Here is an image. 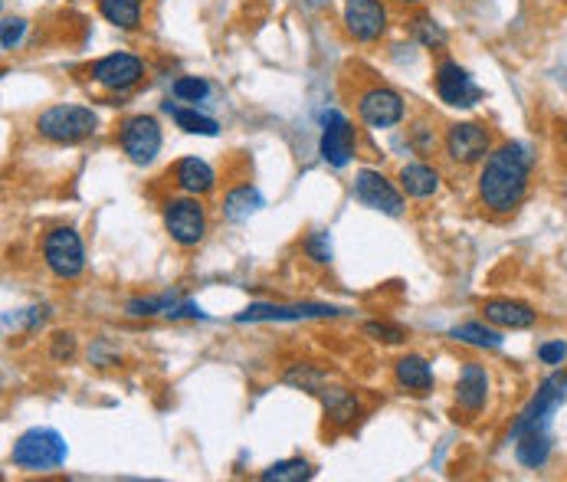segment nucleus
I'll return each instance as SVG.
<instances>
[{"mask_svg":"<svg viewBox=\"0 0 567 482\" xmlns=\"http://www.w3.org/2000/svg\"><path fill=\"white\" fill-rule=\"evenodd\" d=\"M358 115H361L364 125H371V128L381 132V128H394V125L404 122L407 105L394 89L371 86V89H364L358 96Z\"/></svg>","mask_w":567,"mask_h":482,"instance_id":"obj_10","label":"nucleus"},{"mask_svg":"<svg viewBox=\"0 0 567 482\" xmlns=\"http://www.w3.org/2000/svg\"><path fill=\"white\" fill-rule=\"evenodd\" d=\"M174 305L177 302L168 299V296H161V299H132L125 305V312L135 315V319H151V315H168Z\"/></svg>","mask_w":567,"mask_h":482,"instance_id":"obj_30","label":"nucleus"},{"mask_svg":"<svg viewBox=\"0 0 567 482\" xmlns=\"http://www.w3.org/2000/svg\"><path fill=\"white\" fill-rule=\"evenodd\" d=\"M99 14L118 30L141 27V4L138 0H99Z\"/></svg>","mask_w":567,"mask_h":482,"instance_id":"obj_25","label":"nucleus"},{"mask_svg":"<svg viewBox=\"0 0 567 482\" xmlns=\"http://www.w3.org/2000/svg\"><path fill=\"white\" fill-rule=\"evenodd\" d=\"M164 230H168V237L177 246L191 250V246H197L200 240L207 237V210H204V204H200L194 194L174 197V201L164 204Z\"/></svg>","mask_w":567,"mask_h":482,"instance_id":"obj_6","label":"nucleus"},{"mask_svg":"<svg viewBox=\"0 0 567 482\" xmlns=\"http://www.w3.org/2000/svg\"><path fill=\"white\" fill-rule=\"evenodd\" d=\"M23 33H27V20L20 17H7L4 20V33H0V43H4V50H17Z\"/></svg>","mask_w":567,"mask_h":482,"instance_id":"obj_34","label":"nucleus"},{"mask_svg":"<svg viewBox=\"0 0 567 482\" xmlns=\"http://www.w3.org/2000/svg\"><path fill=\"white\" fill-rule=\"evenodd\" d=\"M446 155L456 164H479L492 151V132L482 122H456L446 132Z\"/></svg>","mask_w":567,"mask_h":482,"instance_id":"obj_9","label":"nucleus"},{"mask_svg":"<svg viewBox=\"0 0 567 482\" xmlns=\"http://www.w3.org/2000/svg\"><path fill=\"white\" fill-rule=\"evenodd\" d=\"M486 401H489V371L479 361H466L456 381V404L459 410L476 417L486 407Z\"/></svg>","mask_w":567,"mask_h":482,"instance_id":"obj_16","label":"nucleus"},{"mask_svg":"<svg viewBox=\"0 0 567 482\" xmlns=\"http://www.w3.org/2000/svg\"><path fill=\"white\" fill-rule=\"evenodd\" d=\"M174 99H181V102H200V99H207V79H200V76H181V79H174Z\"/></svg>","mask_w":567,"mask_h":482,"instance_id":"obj_32","label":"nucleus"},{"mask_svg":"<svg viewBox=\"0 0 567 482\" xmlns=\"http://www.w3.org/2000/svg\"><path fill=\"white\" fill-rule=\"evenodd\" d=\"M482 315H486V322L499 328H531L538 322V312L518 299H486L482 302Z\"/></svg>","mask_w":567,"mask_h":482,"instance_id":"obj_18","label":"nucleus"},{"mask_svg":"<svg viewBox=\"0 0 567 482\" xmlns=\"http://www.w3.org/2000/svg\"><path fill=\"white\" fill-rule=\"evenodd\" d=\"M302 250H305V256H309V260L318 263V266H328V263H332V240H328L325 230H312L309 237H305Z\"/></svg>","mask_w":567,"mask_h":482,"instance_id":"obj_29","label":"nucleus"},{"mask_svg":"<svg viewBox=\"0 0 567 482\" xmlns=\"http://www.w3.org/2000/svg\"><path fill=\"white\" fill-rule=\"evenodd\" d=\"M43 263L56 279H79L86 269V246L76 227H53L43 237Z\"/></svg>","mask_w":567,"mask_h":482,"instance_id":"obj_5","label":"nucleus"},{"mask_svg":"<svg viewBox=\"0 0 567 482\" xmlns=\"http://www.w3.org/2000/svg\"><path fill=\"white\" fill-rule=\"evenodd\" d=\"M436 96L446 105H453V109H472L482 99V89L459 63L443 60L436 66Z\"/></svg>","mask_w":567,"mask_h":482,"instance_id":"obj_14","label":"nucleus"},{"mask_svg":"<svg viewBox=\"0 0 567 482\" xmlns=\"http://www.w3.org/2000/svg\"><path fill=\"white\" fill-rule=\"evenodd\" d=\"M551 456V440L548 433H525L515 440V460L525 469H541Z\"/></svg>","mask_w":567,"mask_h":482,"instance_id":"obj_23","label":"nucleus"},{"mask_svg":"<svg viewBox=\"0 0 567 482\" xmlns=\"http://www.w3.org/2000/svg\"><path fill=\"white\" fill-rule=\"evenodd\" d=\"M413 33H417V40L423 43V46H446V33L436 27V23L430 20V17H420L417 23H413Z\"/></svg>","mask_w":567,"mask_h":482,"instance_id":"obj_33","label":"nucleus"},{"mask_svg":"<svg viewBox=\"0 0 567 482\" xmlns=\"http://www.w3.org/2000/svg\"><path fill=\"white\" fill-rule=\"evenodd\" d=\"M171 178L184 194H194V197H204V194H210L217 187L214 168H210L207 161H200V158H181L171 168Z\"/></svg>","mask_w":567,"mask_h":482,"instance_id":"obj_17","label":"nucleus"},{"mask_svg":"<svg viewBox=\"0 0 567 482\" xmlns=\"http://www.w3.org/2000/svg\"><path fill=\"white\" fill-rule=\"evenodd\" d=\"M450 338H456V342H463V345H472V348H489V351H499L505 345V338L502 332H495V328L489 325H482V322H463V325H456Z\"/></svg>","mask_w":567,"mask_h":482,"instance_id":"obj_24","label":"nucleus"},{"mask_svg":"<svg viewBox=\"0 0 567 482\" xmlns=\"http://www.w3.org/2000/svg\"><path fill=\"white\" fill-rule=\"evenodd\" d=\"M89 76L96 79L102 89L125 92L145 79V63L132 53H109V56H102L99 63H92Z\"/></svg>","mask_w":567,"mask_h":482,"instance_id":"obj_13","label":"nucleus"},{"mask_svg":"<svg viewBox=\"0 0 567 482\" xmlns=\"http://www.w3.org/2000/svg\"><path fill=\"white\" fill-rule=\"evenodd\" d=\"M318 397H322L325 417L332 420V423H338V427L351 423L354 417H358V410H361L358 397H354L348 387H325V391L318 394Z\"/></svg>","mask_w":567,"mask_h":482,"instance_id":"obj_21","label":"nucleus"},{"mask_svg":"<svg viewBox=\"0 0 567 482\" xmlns=\"http://www.w3.org/2000/svg\"><path fill=\"white\" fill-rule=\"evenodd\" d=\"M564 401H567V374H548L535 391V397H531L522 414H518V420L512 423L509 440L515 443L518 437H525V433H548L551 414Z\"/></svg>","mask_w":567,"mask_h":482,"instance_id":"obj_4","label":"nucleus"},{"mask_svg":"<svg viewBox=\"0 0 567 482\" xmlns=\"http://www.w3.org/2000/svg\"><path fill=\"white\" fill-rule=\"evenodd\" d=\"M400 4H423V0H400Z\"/></svg>","mask_w":567,"mask_h":482,"instance_id":"obj_37","label":"nucleus"},{"mask_svg":"<svg viewBox=\"0 0 567 482\" xmlns=\"http://www.w3.org/2000/svg\"><path fill=\"white\" fill-rule=\"evenodd\" d=\"M354 197H358L364 207L377 210V214H387V217L404 214V194H400L381 171H371V168L358 171V178H354Z\"/></svg>","mask_w":567,"mask_h":482,"instance_id":"obj_11","label":"nucleus"},{"mask_svg":"<svg viewBox=\"0 0 567 482\" xmlns=\"http://www.w3.org/2000/svg\"><path fill=\"white\" fill-rule=\"evenodd\" d=\"M263 207V197H259V191L253 184H240L233 187V191L223 197V217H227L230 223H243L250 220L256 210Z\"/></svg>","mask_w":567,"mask_h":482,"instance_id":"obj_22","label":"nucleus"},{"mask_svg":"<svg viewBox=\"0 0 567 482\" xmlns=\"http://www.w3.org/2000/svg\"><path fill=\"white\" fill-rule=\"evenodd\" d=\"M66 456L69 446L63 433H56L53 427H33L17 437L14 450H10V463L23 473H56L66 463Z\"/></svg>","mask_w":567,"mask_h":482,"instance_id":"obj_2","label":"nucleus"},{"mask_svg":"<svg viewBox=\"0 0 567 482\" xmlns=\"http://www.w3.org/2000/svg\"><path fill=\"white\" fill-rule=\"evenodd\" d=\"M286 384L302 387V391H309V394H322L325 391V374L309 368V364H295V368L286 371Z\"/></svg>","mask_w":567,"mask_h":482,"instance_id":"obj_28","label":"nucleus"},{"mask_svg":"<svg viewBox=\"0 0 567 482\" xmlns=\"http://www.w3.org/2000/svg\"><path fill=\"white\" fill-rule=\"evenodd\" d=\"M345 309L338 305H318V302H302V305H250L236 315V322H309V319H335Z\"/></svg>","mask_w":567,"mask_h":482,"instance_id":"obj_12","label":"nucleus"},{"mask_svg":"<svg viewBox=\"0 0 567 482\" xmlns=\"http://www.w3.org/2000/svg\"><path fill=\"white\" fill-rule=\"evenodd\" d=\"M564 358H567V345L564 342H541L538 345V361L541 364H564Z\"/></svg>","mask_w":567,"mask_h":482,"instance_id":"obj_35","label":"nucleus"},{"mask_svg":"<svg viewBox=\"0 0 567 482\" xmlns=\"http://www.w3.org/2000/svg\"><path fill=\"white\" fill-rule=\"evenodd\" d=\"M345 30L358 43H374L387 30V10L381 0H345Z\"/></svg>","mask_w":567,"mask_h":482,"instance_id":"obj_15","label":"nucleus"},{"mask_svg":"<svg viewBox=\"0 0 567 482\" xmlns=\"http://www.w3.org/2000/svg\"><path fill=\"white\" fill-rule=\"evenodd\" d=\"M400 191L407 197H417V201H427L440 191V171L423 161H410L400 168Z\"/></svg>","mask_w":567,"mask_h":482,"instance_id":"obj_20","label":"nucleus"},{"mask_svg":"<svg viewBox=\"0 0 567 482\" xmlns=\"http://www.w3.org/2000/svg\"><path fill=\"white\" fill-rule=\"evenodd\" d=\"M118 145H122L128 161L145 168L161 151V128L151 115H132V119H125L122 128H118Z\"/></svg>","mask_w":567,"mask_h":482,"instance_id":"obj_7","label":"nucleus"},{"mask_svg":"<svg viewBox=\"0 0 567 482\" xmlns=\"http://www.w3.org/2000/svg\"><path fill=\"white\" fill-rule=\"evenodd\" d=\"M312 476H315V469L305 460H279V463H273L269 469L259 473L263 482H305Z\"/></svg>","mask_w":567,"mask_h":482,"instance_id":"obj_27","label":"nucleus"},{"mask_svg":"<svg viewBox=\"0 0 567 482\" xmlns=\"http://www.w3.org/2000/svg\"><path fill=\"white\" fill-rule=\"evenodd\" d=\"M394 381L400 391H407V394H430L433 391V368H430V361L423 358V355H404V358H397L394 364Z\"/></svg>","mask_w":567,"mask_h":482,"instance_id":"obj_19","label":"nucleus"},{"mask_svg":"<svg viewBox=\"0 0 567 482\" xmlns=\"http://www.w3.org/2000/svg\"><path fill=\"white\" fill-rule=\"evenodd\" d=\"M354 148H358L354 125L338 109L322 112V141H318L322 158L332 164V168H348L354 158Z\"/></svg>","mask_w":567,"mask_h":482,"instance_id":"obj_8","label":"nucleus"},{"mask_svg":"<svg viewBox=\"0 0 567 482\" xmlns=\"http://www.w3.org/2000/svg\"><path fill=\"white\" fill-rule=\"evenodd\" d=\"M364 335L384 345H404L407 342V328H400L394 322H364Z\"/></svg>","mask_w":567,"mask_h":482,"instance_id":"obj_31","label":"nucleus"},{"mask_svg":"<svg viewBox=\"0 0 567 482\" xmlns=\"http://www.w3.org/2000/svg\"><path fill=\"white\" fill-rule=\"evenodd\" d=\"M171 115H174V122L177 128H184L187 135H204V138H214L220 135V125L214 119H207V115H200L197 109H177V105H164Z\"/></svg>","mask_w":567,"mask_h":482,"instance_id":"obj_26","label":"nucleus"},{"mask_svg":"<svg viewBox=\"0 0 567 482\" xmlns=\"http://www.w3.org/2000/svg\"><path fill=\"white\" fill-rule=\"evenodd\" d=\"M99 128V115L86 105H53L37 119L40 138L53 145H79Z\"/></svg>","mask_w":567,"mask_h":482,"instance_id":"obj_3","label":"nucleus"},{"mask_svg":"<svg viewBox=\"0 0 567 482\" xmlns=\"http://www.w3.org/2000/svg\"><path fill=\"white\" fill-rule=\"evenodd\" d=\"M73 348H76V338L69 335V332H59V335L53 338V358H56V361H63V358L73 355Z\"/></svg>","mask_w":567,"mask_h":482,"instance_id":"obj_36","label":"nucleus"},{"mask_svg":"<svg viewBox=\"0 0 567 482\" xmlns=\"http://www.w3.org/2000/svg\"><path fill=\"white\" fill-rule=\"evenodd\" d=\"M531 178V151L518 141H505L489 158L482 161L479 171V201L492 214H512L525 201Z\"/></svg>","mask_w":567,"mask_h":482,"instance_id":"obj_1","label":"nucleus"}]
</instances>
